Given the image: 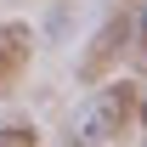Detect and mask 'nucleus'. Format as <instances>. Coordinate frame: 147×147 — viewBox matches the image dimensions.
I'll return each mask as SVG.
<instances>
[{
	"label": "nucleus",
	"mask_w": 147,
	"mask_h": 147,
	"mask_svg": "<svg viewBox=\"0 0 147 147\" xmlns=\"http://www.w3.org/2000/svg\"><path fill=\"white\" fill-rule=\"evenodd\" d=\"M0 147H40V130L28 119H11V125H0Z\"/></svg>",
	"instance_id": "obj_4"
},
{
	"label": "nucleus",
	"mask_w": 147,
	"mask_h": 147,
	"mask_svg": "<svg viewBox=\"0 0 147 147\" xmlns=\"http://www.w3.org/2000/svg\"><path fill=\"white\" fill-rule=\"evenodd\" d=\"M142 34H147V11H142Z\"/></svg>",
	"instance_id": "obj_5"
},
{
	"label": "nucleus",
	"mask_w": 147,
	"mask_h": 147,
	"mask_svg": "<svg viewBox=\"0 0 147 147\" xmlns=\"http://www.w3.org/2000/svg\"><path fill=\"white\" fill-rule=\"evenodd\" d=\"M28 57H34V28L28 23H0V91L23 79Z\"/></svg>",
	"instance_id": "obj_3"
},
{
	"label": "nucleus",
	"mask_w": 147,
	"mask_h": 147,
	"mask_svg": "<svg viewBox=\"0 0 147 147\" xmlns=\"http://www.w3.org/2000/svg\"><path fill=\"white\" fill-rule=\"evenodd\" d=\"M130 113H136V85H130V79H113V85H102V91L85 102L79 125H74L79 147H102V142H113V136H125Z\"/></svg>",
	"instance_id": "obj_1"
},
{
	"label": "nucleus",
	"mask_w": 147,
	"mask_h": 147,
	"mask_svg": "<svg viewBox=\"0 0 147 147\" xmlns=\"http://www.w3.org/2000/svg\"><path fill=\"white\" fill-rule=\"evenodd\" d=\"M125 40H130V17H125V11H113V17L91 34V51L79 57V79H102V68L125 51Z\"/></svg>",
	"instance_id": "obj_2"
}]
</instances>
